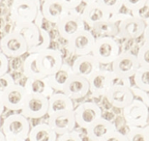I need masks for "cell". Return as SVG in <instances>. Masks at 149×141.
<instances>
[{
    "instance_id": "1",
    "label": "cell",
    "mask_w": 149,
    "mask_h": 141,
    "mask_svg": "<svg viewBox=\"0 0 149 141\" xmlns=\"http://www.w3.org/2000/svg\"><path fill=\"white\" fill-rule=\"evenodd\" d=\"M41 8V0H13L10 17L16 23L34 22Z\"/></svg>"
},
{
    "instance_id": "2",
    "label": "cell",
    "mask_w": 149,
    "mask_h": 141,
    "mask_svg": "<svg viewBox=\"0 0 149 141\" xmlns=\"http://www.w3.org/2000/svg\"><path fill=\"white\" fill-rule=\"evenodd\" d=\"M120 52V44L114 37L95 38L91 54L101 65L111 64Z\"/></svg>"
},
{
    "instance_id": "3",
    "label": "cell",
    "mask_w": 149,
    "mask_h": 141,
    "mask_svg": "<svg viewBox=\"0 0 149 141\" xmlns=\"http://www.w3.org/2000/svg\"><path fill=\"white\" fill-rule=\"evenodd\" d=\"M30 124L27 118L20 113L10 114L1 123L0 131L6 138H20L27 140L30 131Z\"/></svg>"
},
{
    "instance_id": "4",
    "label": "cell",
    "mask_w": 149,
    "mask_h": 141,
    "mask_svg": "<svg viewBox=\"0 0 149 141\" xmlns=\"http://www.w3.org/2000/svg\"><path fill=\"white\" fill-rule=\"evenodd\" d=\"M149 107L141 101L134 99L131 103L122 108V116L129 127H145L148 125Z\"/></svg>"
},
{
    "instance_id": "5",
    "label": "cell",
    "mask_w": 149,
    "mask_h": 141,
    "mask_svg": "<svg viewBox=\"0 0 149 141\" xmlns=\"http://www.w3.org/2000/svg\"><path fill=\"white\" fill-rule=\"evenodd\" d=\"M1 52L8 58L22 57L28 52V46L20 34L16 31L8 32L0 39Z\"/></svg>"
},
{
    "instance_id": "6",
    "label": "cell",
    "mask_w": 149,
    "mask_h": 141,
    "mask_svg": "<svg viewBox=\"0 0 149 141\" xmlns=\"http://www.w3.org/2000/svg\"><path fill=\"white\" fill-rule=\"evenodd\" d=\"M74 115L76 124L85 130L103 117V109L94 101H84L74 108Z\"/></svg>"
},
{
    "instance_id": "7",
    "label": "cell",
    "mask_w": 149,
    "mask_h": 141,
    "mask_svg": "<svg viewBox=\"0 0 149 141\" xmlns=\"http://www.w3.org/2000/svg\"><path fill=\"white\" fill-rule=\"evenodd\" d=\"M117 26V37L132 41L142 37L145 29L148 27V25L145 24L142 20L133 17L131 14H126V16L118 22Z\"/></svg>"
},
{
    "instance_id": "8",
    "label": "cell",
    "mask_w": 149,
    "mask_h": 141,
    "mask_svg": "<svg viewBox=\"0 0 149 141\" xmlns=\"http://www.w3.org/2000/svg\"><path fill=\"white\" fill-rule=\"evenodd\" d=\"M139 68L135 53L130 50L122 51L111 63V72L118 76L132 78L136 71Z\"/></svg>"
},
{
    "instance_id": "9",
    "label": "cell",
    "mask_w": 149,
    "mask_h": 141,
    "mask_svg": "<svg viewBox=\"0 0 149 141\" xmlns=\"http://www.w3.org/2000/svg\"><path fill=\"white\" fill-rule=\"evenodd\" d=\"M47 109L49 99L38 95L27 94L19 113L27 119H40L47 115Z\"/></svg>"
},
{
    "instance_id": "10",
    "label": "cell",
    "mask_w": 149,
    "mask_h": 141,
    "mask_svg": "<svg viewBox=\"0 0 149 141\" xmlns=\"http://www.w3.org/2000/svg\"><path fill=\"white\" fill-rule=\"evenodd\" d=\"M63 63V55L59 49L49 47L38 53L37 64L44 76H49L55 73Z\"/></svg>"
},
{
    "instance_id": "11",
    "label": "cell",
    "mask_w": 149,
    "mask_h": 141,
    "mask_svg": "<svg viewBox=\"0 0 149 141\" xmlns=\"http://www.w3.org/2000/svg\"><path fill=\"white\" fill-rule=\"evenodd\" d=\"M95 35L92 31L84 29L77 33L67 41V49L74 55H87L90 54L95 42Z\"/></svg>"
},
{
    "instance_id": "12",
    "label": "cell",
    "mask_w": 149,
    "mask_h": 141,
    "mask_svg": "<svg viewBox=\"0 0 149 141\" xmlns=\"http://www.w3.org/2000/svg\"><path fill=\"white\" fill-rule=\"evenodd\" d=\"M55 26L59 36L66 41L72 38L77 33L86 29L84 22L76 11H71L67 16L59 20Z\"/></svg>"
},
{
    "instance_id": "13",
    "label": "cell",
    "mask_w": 149,
    "mask_h": 141,
    "mask_svg": "<svg viewBox=\"0 0 149 141\" xmlns=\"http://www.w3.org/2000/svg\"><path fill=\"white\" fill-rule=\"evenodd\" d=\"M113 76L114 74L111 71L102 70V69L94 73L87 79L89 93H91L92 96L96 98L105 97L107 91L112 86Z\"/></svg>"
},
{
    "instance_id": "14",
    "label": "cell",
    "mask_w": 149,
    "mask_h": 141,
    "mask_svg": "<svg viewBox=\"0 0 149 141\" xmlns=\"http://www.w3.org/2000/svg\"><path fill=\"white\" fill-rule=\"evenodd\" d=\"M81 4L83 7L79 14L85 24H87L90 28L95 23L109 19L111 17V15L100 7L96 0H82Z\"/></svg>"
},
{
    "instance_id": "15",
    "label": "cell",
    "mask_w": 149,
    "mask_h": 141,
    "mask_svg": "<svg viewBox=\"0 0 149 141\" xmlns=\"http://www.w3.org/2000/svg\"><path fill=\"white\" fill-rule=\"evenodd\" d=\"M47 125L57 135L74 131L77 125L74 110L49 115L47 119Z\"/></svg>"
},
{
    "instance_id": "16",
    "label": "cell",
    "mask_w": 149,
    "mask_h": 141,
    "mask_svg": "<svg viewBox=\"0 0 149 141\" xmlns=\"http://www.w3.org/2000/svg\"><path fill=\"white\" fill-rule=\"evenodd\" d=\"M73 74L88 79L94 73L101 69V64L90 53L87 55L77 56L71 65Z\"/></svg>"
},
{
    "instance_id": "17",
    "label": "cell",
    "mask_w": 149,
    "mask_h": 141,
    "mask_svg": "<svg viewBox=\"0 0 149 141\" xmlns=\"http://www.w3.org/2000/svg\"><path fill=\"white\" fill-rule=\"evenodd\" d=\"M105 98L111 106L119 109L124 108L134 100L130 87L121 85H112L107 91Z\"/></svg>"
},
{
    "instance_id": "18",
    "label": "cell",
    "mask_w": 149,
    "mask_h": 141,
    "mask_svg": "<svg viewBox=\"0 0 149 141\" xmlns=\"http://www.w3.org/2000/svg\"><path fill=\"white\" fill-rule=\"evenodd\" d=\"M26 95L27 93L25 92L23 86L16 83L0 98L5 109H8L10 111H19L23 106Z\"/></svg>"
},
{
    "instance_id": "19",
    "label": "cell",
    "mask_w": 149,
    "mask_h": 141,
    "mask_svg": "<svg viewBox=\"0 0 149 141\" xmlns=\"http://www.w3.org/2000/svg\"><path fill=\"white\" fill-rule=\"evenodd\" d=\"M40 11L45 19L54 25L71 12L60 0H43Z\"/></svg>"
},
{
    "instance_id": "20",
    "label": "cell",
    "mask_w": 149,
    "mask_h": 141,
    "mask_svg": "<svg viewBox=\"0 0 149 141\" xmlns=\"http://www.w3.org/2000/svg\"><path fill=\"white\" fill-rule=\"evenodd\" d=\"M62 93H64L72 100H79L84 98L89 94L88 80L84 77L73 74V76L70 77L65 85Z\"/></svg>"
},
{
    "instance_id": "21",
    "label": "cell",
    "mask_w": 149,
    "mask_h": 141,
    "mask_svg": "<svg viewBox=\"0 0 149 141\" xmlns=\"http://www.w3.org/2000/svg\"><path fill=\"white\" fill-rule=\"evenodd\" d=\"M117 130L116 126L111 121L101 117L93 124H91L86 131V135L90 141H101L112 131Z\"/></svg>"
},
{
    "instance_id": "22",
    "label": "cell",
    "mask_w": 149,
    "mask_h": 141,
    "mask_svg": "<svg viewBox=\"0 0 149 141\" xmlns=\"http://www.w3.org/2000/svg\"><path fill=\"white\" fill-rule=\"evenodd\" d=\"M22 86L27 94L42 96V97L47 99L54 93V90L52 88L47 76L26 78L24 84Z\"/></svg>"
},
{
    "instance_id": "23",
    "label": "cell",
    "mask_w": 149,
    "mask_h": 141,
    "mask_svg": "<svg viewBox=\"0 0 149 141\" xmlns=\"http://www.w3.org/2000/svg\"><path fill=\"white\" fill-rule=\"evenodd\" d=\"M74 108L73 100L66 96L64 93L57 92L49 98V109H47V116L55 113L73 111Z\"/></svg>"
},
{
    "instance_id": "24",
    "label": "cell",
    "mask_w": 149,
    "mask_h": 141,
    "mask_svg": "<svg viewBox=\"0 0 149 141\" xmlns=\"http://www.w3.org/2000/svg\"><path fill=\"white\" fill-rule=\"evenodd\" d=\"M72 76L73 71L72 68H71V65L67 64V63H63L59 70H57L50 76H47V78L54 91L62 92L68 80Z\"/></svg>"
},
{
    "instance_id": "25",
    "label": "cell",
    "mask_w": 149,
    "mask_h": 141,
    "mask_svg": "<svg viewBox=\"0 0 149 141\" xmlns=\"http://www.w3.org/2000/svg\"><path fill=\"white\" fill-rule=\"evenodd\" d=\"M14 31L22 36L28 46V50L38 44L39 38H40V31L34 22L16 23Z\"/></svg>"
},
{
    "instance_id": "26",
    "label": "cell",
    "mask_w": 149,
    "mask_h": 141,
    "mask_svg": "<svg viewBox=\"0 0 149 141\" xmlns=\"http://www.w3.org/2000/svg\"><path fill=\"white\" fill-rule=\"evenodd\" d=\"M57 134L47 123H39L30 128L27 140L29 141H56Z\"/></svg>"
},
{
    "instance_id": "27",
    "label": "cell",
    "mask_w": 149,
    "mask_h": 141,
    "mask_svg": "<svg viewBox=\"0 0 149 141\" xmlns=\"http://www.w3.org/2000/svg\"><path fill=\"white\" fill-rule=\"evenodd\" d=\"M38 53H28L22 62V73L25 78H36V77H45L41 73L37 64Z\"/></svg>"
},
{
    "instance_id": "28",
    "label": "cell",
    "mask_w": 149,
    "mask_h": 141,
    "mask_svg": "<svg viewBox=\"0 0 149 141\" xmlns=\"http://www.w3.org/2000/svg\"><path fill=\"white\" fill-rule=\"evenodd\" d=\"M91 29L92 33L96 35L97 37H117V23H115L111 19L102 20L98 23H95Z\"/></svg>"
},
{
    "instance_id": "29",
    "label": "cell",
    "mask_w": 149,
    "mask_h": 141,
    "mask_svg": "<svg viewBox=\"0 0 149 141\" xmlns=\"http://www.w3.org/2000/svg\"><path fill=\"white\" fill-rule=\"evenodd\" d=\"M125 134L126 141H149V127H129Z\"/></svg>"
},
{
    "instance_id": "30",
    "label": "cell",
    "mask_w": 149,
    "mask_h": 141,
    "mask_svg": "<svg viewBox=\"0 0 149 141\" xmlns=\"http://www.w3.org/2000/svg\"><path fill=\"white\" fill-rule=\"evenodd\" d=\"M132 77L136 87L149 92V68L139 67Z\"/></svg>"
},
{
    "instance_id": "31",
    "label": "cell",
    "mask_w": 149,
    "mask_h": 141,
    "mask_svg": "<svg viewBox=\"0 0 149 141\" xmlns=\"http://www.w3.org/2000/svg\"><path fill=\"white\" fill-rule=\"evenodd\" d=\"M39 31H40V38H39L38 44L29 49L27 53H39L50 47V44H52V35H50V33L41 28H39Z\"/></svg>"
},
{
    "instance_id": "32",
    "label": "cell",
    "mask_w": 149,
    "mask_h": 141,
    "mask_svg": "<svg viewBox=\"0 0 149 141\" xmlns=\"http://www.w3.org/2000/svg\"><path fill=\"white\" fill-rule=\"evenodd\" d=\"M98 5L104 9L107 13L111 15L120 13L123 8V1L122 0H96Z\"/></svg>"
},
{
    "instance_id": "33",
    "label": "cell",
    "mask_w": 149,
    "mask_h": 141,
    "mask_svg": "<svg viewBox=\"0 0 149 141\" xmlns=\"http://www.w3.org/2000/svg\"><path fill=\"white\" fill-rule=\"evenodd\" d=\"M136 60L139 62V67L149 68V44L148 40H144L141 46H139L138 52L135 54Z\"/></svg>"
},
{
    "instance_id": "34",
    "label": "cell",
    "mask_w": 149,
    "mask_h": 141,
    "mask_svg": "<svg viewBox=\"0 0 149 141\" xmlns=\"http://www.w3.org/2000/svg\"><path fill=\"white\" fill-rule=\"evenodd\" d=\"M130 14L132 15L133 17H136V19L142 20L145 24L148 25V23H149V1L147 3H145V4L143 6H141V7L130 12Z\"/></svg>"
},
{
    "instance_id": "35",
    "label": "cell",
    "mask_w": 149,
    "mask_h": 141,
    "mask_svg": "<svg viewBox=\"0 0 149 141\" xmlns=\"http://www.w3.org/2000/svg\"><path fill=\"white\" fill-rule=\"evenodd\" d=\"M15 84L16 81L11 74L7 73L3 76H0V97Z\"/></svg>"
},
{
    "instance_id": "36",
    "label": "cell",
    "mask_w": 149,
    "mask_h": 141,
    "mask_svg": "<svg viewBox=\"0 0 149 141\" xmlns=\"http://www.w3.org/2000/svg\"><path fill=\"white\" fill-rule=\"evenodd\" d=\"M131 91L133 93L134 99H136V100L141 101L142 103L149 107V96H148V92L143 91V90L138 88L136 86H131L130 87Z\"/></svg>"
},
{
    "instance_id": "37",
    "label": "cell",
    "mask_w": 149,
    "mask_h": 141,
    "mask_svg": "<svg viewBox=\"0 0 149 141\" xmlns=\"http://www.w3.org/2000/svg\"><path fill=\"white\" fill-rule=\"evenodd\" d=\"M34 23L36 24V26L38 28L44 29V30H46V31L49 32V33L52 29V25H54V24H52V23H50L49 22H47V20L45 19V17H43V15L41 14V11H39L36 19H35V20H34Z\"/></svg>"
},
{
    "instance_id": "38",
    "label": "cell",
    "mask_w": 149,
    "mask_h": 141,
    "mask_svg": "<svg viewBox=\"0 0 149 141\" xmlns=\"http://www.w3.org/2000/svg\"><path fill=\"white\" fill-rule=\"evenodd\" d=\"M56 141H83V138L79 133L74 130L72 131H69V133L57 135Z\"/></svg>"
},
{
    "instance_id": "39",
    "label": "cell",
    "mask_w": 149,
    "mask_h": 141,
    "mask_svg": "<svg viewBox=\"0 0 149 141\" xmlns=\"http://www.w3.org/2000/svg\"><path fill=\"white\" fill-rule=\"evenodd\" d=\"M122 1H123V7L126 8L129 12H132L143 6L149 0H122Z\"/></svg>"
},
{
    "instance_id": "40",
    "label": "cell",
    "mask_w": 149,
    "mask_h": 141,
    "mask_svg": "<svg viewBox=\"0 0 149 141\" xmlns=\"http://www.w3.org/2000/svg\"><path fill=\"white\" fill-rule=\"evenodd\" d=\"M101 141H126V136L124 133H122V131L116 130L104 137Z\"/></svg>"
},
{
    "instance_id": "41",
    "label": "cell",
    "mask_w": 149,
    "mask_h": 141,
    "mask_svg": "<svg viewBox=\"0 0 149 141\" xmlns=\"http://www.w3.org/2000/svg\"><path fill=\"white\" fill-rule=\"evenodd\" d=\"M9 73V58L0 52V76Z\"/></svg>"
},
{
    "instance_id": "42",
    "label": "cell",
    "mask_w": 149,
    "mask_h": 141,
    "mask_svg": "<svg viewBox=\"0 0 149 141\" xmlns=\"http://www.w3.org/2000/svg\"><path fill=\"white\" fill-rule=\"evenodd\" d=\"M60 1L63 3V5L68 10L74 11L80 4H81L82 0H60Z\"/></svg>"
},
{
    "instance_id": "43",
    "label": "cell",
    "mask_w": 149,
    "mask_h": 141,
    "mask_svg": "<svg viewBox=\"0 0 149 141\" xmlns=\"http://www.w3.org/2000/svg\"><path fill=\"white\" fill-rule=\"evenodd\" d=\"M4 110H5V107H4V106H3V103H2L1 98H0V116H2V114L4 113Z\"/></svg>"
},
{
    "instance_id": "44",
    "label": "cell",
    "mask_w": 149,
    "mask_h": 141,
    "mask_svg": "<svg viewBox=\"0 0 149 141\" xmlns=\"http://www.w3.org/2000/svg\"><path fill=\"white\" fill-rule=\"evenodd\" d=\"M6 141H26V140L20 138H6Z\"/></svg>"
},
{
    "instance_id": "45",
    "label": "cell",
    "mask_w": 149,
    "mask_h": 141,
    "mask_svg": "<svg viewBox=\"0 0 149 141\" xmlns=\"http://www.w3.org/2000/svg\"><path fill=\"white\" fill-rule=\"evenodd\" d=\"M0 141H6V137L1 131H0Z\"/></svg>"
},
{
    "instance_id": "46",
    "label": "cell",
    "mask_w": 149,
    "mask_h": 141,
    "mask_svg": "<svg viewBox=\"0 0 149 141\" xmlns=\"http://www.w3.org/2000/svg\"><path fill=\"white\" fill-rule=\"evenodd\" d=\"M1 123H2V121H1V116H0V128H1Z\"/></svg>"
},
{
    "instance_id": "47",
    "label": "cell",
    "mask_w": 149,
    "mask_h": 141,
    "mask_svg": "<svg viewBox=\"0 0 149 141\" xmlns=\"http://www.w3.org/2000/svg\"><path fill=\"white\" fill-rule=\"evenodd\" d=\"M0 52H1V49H0Z\"/></svg>"
},
{
    "instance_id": "48",
    "label": "cell",
    "mask_w": 149,
    "mask_h": 141,
    "mask_svg": "<svg viewBox=\"0 0 149 141\" xmlns=\"http://www.w3.org/2000/svg\"><path fill=\"white\" fill-rule=\"evenodd\" d=\"M0 3H1V0H0Z\"/></svg>"
}]
</instances>
